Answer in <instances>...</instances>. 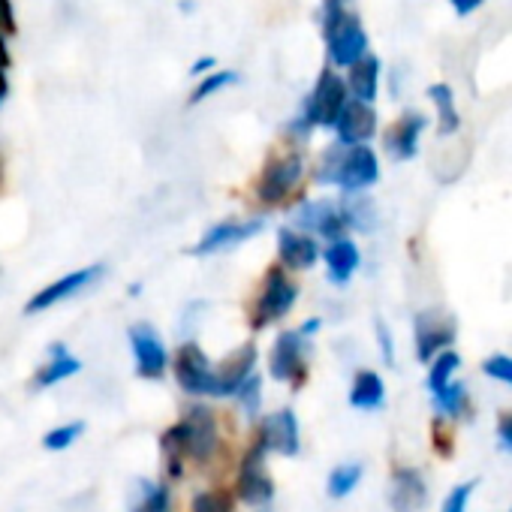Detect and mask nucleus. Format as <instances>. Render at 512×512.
<instances>
[{"instance_id":"nucleus-1","label":"nucleus","mask_w":512,"mask_h":512,"mask_svg":"<svg viewBox=\"0 0 512 512\" xmlns=\"http://www.w3.org/2000/svg\"><path fill=\"white\" fill-rule=\"evenodd\" d=\"M302 181H305L302 148L275 145V148H269L260 172L253 175L247 196L260 211L290 208L293 202H302Z\"/></svg>"},{"instance_id":"nucleus-2","label":"nucleus","mask_w":512,"mask_h":512,"mask_svg":"<svg viewBox=\"0 0 512 512\" xmlns=\"http://www.w3.org/2000/svg\"><path fill=\"white\" fill-rule=\"evenodd\" d=\"M299 302V284L290 278V272L275 260L266 266L260 284H256L247 308H244V320L253 332H263L275 323H281L293 305Z\"/></svg>"},{"instance_id":"nucleus-3","label":"nucleus","mask_w":512,"mask_h":512,"mask_svg":"<svg viewBox=\"0 0 512 512\" xmlns=\"http://www.w3.org/2000/svg\"><path fill=\"white\" fill-rule=\"evenodd\" d=\"M347 100H350V91H347L344 76H338L335 67H323L320 76H317V82H314V88H311V94L305 97L299 115H302L314 130H317V127L335 130L338 115H341V109L347 106Z\"/></svg>"},{"instance_id":"nucleus-4","label":"nucleus","mask_w":512,"mask_h":512,"mask_svg":"<svg viewBox=\"0 0 512 512\" xmlns=\"http://www.w3.org/2000/svg\"><path fill=\"white\" fill-rule=\"evenodd\" d=\"M308 338L299 329L281 332L272 344L269 353V374L278 383H293V389H299L308 380Z\"/></svg>"},{"instance_id":"nucleus-5","label":"nucleus","mask_w":512,"mask_h":512,"mask_svg":"<svg viewBox=\"0 0 512 512\" xmlns=\"http://www.w3.org/2000/svg\"><path fill=\"white\" fill-rule=\"evenodd\" d=\"M323 40H326V52H329L332 67L347 70L350 64H356L368 52V34H365V25H362L356 10L344 13L332 28H326Z\"/></svg>"},{"instance_id":"nucleus-6","label":"nucleus","mask_w":512,"mask_h":512,"mask_svg":"<svg viewBox=\"0 0 512 512\" xmlns=\"http://www.w3.org/2000/svg\"><path fill=\"white\" fill-rule=\"evenodd\" d=\"M293 226L302 232H311L323 241H335L350 232L341 205L332 199H302L293 211Z\"/></svg>"},{"instance_id":"nucleus-7","label":"nucleus","mask_w":512,"mask_h":512,"mask_svg":"<svg viewBox=\"0 0 512 512\" xmlns=\"http://www.w3.org/2000/svg\"><path fill=\"white\" fill-rule=\"evenodd\" d=\"M172 374L187 395H211L214 365L196 341H187L172 356Z\"/></svg>"},{"instance_id":"nucleus-8","label":"nucleus","mask_w":512,"mask_h":512,"mask_svg":"<svg viewBox=\"0 0 512 512\" xmlns=\"http://www.w3.org/2000/svg\"><path fill=\"white\" fill-rule=\"evenodd\" d=\"M181 431H184V446H187V458L205 464L214 458L220 440H217V416L211 407L205 404H190L184 419H181Z\"/></svg>"},{"instance_id":"nucleus-9","label":"nucleus","mask_w":512,"mask_h":512,"mask_svg":"<svg viewBox=\"0 0 512 512\" xmlns=\"http://www.w3.org/2000/svg\"><path fill=\"white\" fill-rule=\"evenodd\" d=\"M266 446L260 437H253L250 449L244 452V464H241V476H238V497L247 506H266L275 497V482L269 479L263 461H266Z\"/></svg>"},{"instance_id":"nucleus-10","label":"nucleus","mask_w":512,"mask_h":512,"mask_svg":"<svg viewBox=\"0 0 512 512\" xmlns=\"http://www.w3.org/2000/svg\"><path fill=\"white\" fill-rule=\"evenodd\" d=\"M377 178H380V160H377L374 148H368V142L344 145L335 187H341L344 193H359V190L374 187Z\"/></svg>"},{"instance_id":"nucleus-11","label":"nucleus","mask_w":512,"mask_h":512,"mask_svg":"<svg viewBox=\"0 0 512 512\" xmlns=\"http://www.w3.org/2000/svg\"><path fill=\"white\" fill-rule=\"evenodd\" d=\"M130 347H133V359H136V374L142 380H160L169 368V353L163 347L160 332L151 323H136L127 332Z\"/></svg>"},{"instance_id":"nucleus-12","label":"nucleus","mask_w":512,"mask_h":512,"mask_svg":"<svg viewBox=\"0 0 512 512\" xmlns=\"http://www.w3.org/2000/svg\"><path fill=\"white\" fill-rule=\"evenodd\" d=\"M266 229V223L260 217H247V220H220L214 226H208L202 232V238L190 247L193 256H211L220 250H232L244 241H250L253 235H260Z\"/></svg>"},{"instance_id":"nucleus-13","label":"nucleus","mask_w":512,"mask_h":512,"mask_svg":"<svg viewBox=\"0 0 512 512\" xmlns=\"http://www.w3.org/2000/svg\"><path fill=\"white\" fill-rule=\"evenodd\" d=\"M103 275H106V266H85V269H76V272H70V275H64V278H58L55 284L43 287L40 293H34V296H31V302L25 305V314H43V311H49V308H55V305L67 302L70 296H76V293L88 290V287H91V284H97Z\"/></svg>"},{"instance_id":"nucleus-14","label":"nucleus","mask_w":512,"mask_h":512,"mask_svg":"<svg viewBox=\"0 0 512 512\" xmlns=\"http://www.w3.org/2000/svg\"><path fill=\"white\" fill-rule=\"evenodd\" d=\"M413 335H416V359L425 365L440 350H449V344L455 341V320L443 311H419L413 320Z\"/></svg>"},{"instance_id":"nucleus-15","label":"nucleus","mask_w":512,"mask_h":512,"mask_svg":"<svg viewBox=\"0 0 512 512\" xmlns=\"http://www.w3.org/2000/svg\"><path fill=\"white\" fill-rule=\"evenodd\" d=\"M320 244H317V235L311 232H302L296 226H281L278 229V263L287 269V272H308L317 266L320 260Z\"/></svg>"},{"instance_id":"nucleus-16","label":"nucleus","mask_w":512,"mask_h":512,"mask_svg":"<svg viewBox=\"0 0 512 512\" xmlns=\"http://www.w3.org/2000/svg\"><path fill=\"white\" fill-rule=\"evenodd\" d=\"M256 368V344L244 341L241 347H235L226 359H220L214 365V386H211V398H229L235 395V389L253 374Z\"/></svg>"},{"instance_id":"nucleus-17","label":"nucleus","mask_w":512,"mask_h":512,"mask_svg":"<svg viewBox=\"0 0 512 512\" xmlns=\"http://www.w3.org/2000/svg\"><path fill=\"white\" fill-rule=\"evenodd\" d=\"M428 127V118L422 112H404L398 121L389 124V130L383 133V148L392 160H413L419 151V139Z\"/></svg>"},{"instance_id":"nucleus-18","label":"nucleus","mask_w":512,"mask_h":512,"mask_svg":"<svg viewBox=\"0 0 512 512\" xmlns=\"http://www.w3.org/2000/svg\"><path fill=\"white\" fill-rule=\"evenodd\" d=\"M335 133H338V142L341 145H362V142H371L374 133H377V112H374V103H362V100H347V106L341 109L338 115V124H335Z\"/></svg>"},{"instance_id":"nucleus-19","label":"nucleus","mask_w":512,"mask_h":512,"mask_svg":"<svg viewBox=\"0 0 512 512\" xmlns=\"http://www.w3.org/2000/svg\"><path fill=\"white\" fill-rule=\"evenodd\" d=\"M256 437L263 440V446L269 452H281V455H296L302 440H299V419L290 407L275 410L269 419H263V425L256 428Z\"/></svg>"},{"instance_id":"nucleus-20","label":"nucleus","mask_w":512,"mask_h":512,"mask_svg":"<svg viewBox=\"0 0 512 512\" xmlns=\"http://www.w3.org/2000/svg\"><path fill=\"white\" fill-rule=\"evenodd\" d=\"M320 256H323V263H326V275H329V281H332L335 287L350 284V278L356 275V269H359V263H362V253H359L356 241L347 238V235L329 241V247H326Z\"/></svg>"},{"instance_id":"nucleus-21","label":"nucleus","mask_w":512,"mask_h":512,"mask_svg":"<svg viewBox=\"0 0 512 512\" xmlns=\"http://www.w3.org/2000/svg\"><path fill=\"white\" fill-rule=\"evenodd\" d=\"M380 73H383V64L377 55L365 52L356 64L347 67V91L353 100H362V103H374L377 100V91H380Z\"/></svg>"},{"instance_id":"nucleus-22","label":"nucleus","mask_w":512,"mask_h":512,"mask_svg":"<svg viewBox=\"0 0 512 512\" xmlns=\"http://www.w3.org/2000/svg\"><path fill=\"white\" fill-rule=\"evenodd\" d=\"M79 371H82V362L76 356H70V350L64 344H52L49 347V362L34 374V386L37 389H49V386H55V383L79 374Z\"/></svg>"},{"instance_id":"nucleus-23","label":"nucleus","mask_w":512,"mask_h":512,"mask_svg":"<svg viewBox=\"0 0 512 512\" xmlns=\"http://www.w3.org/2000/svg\"><path fill=\"white\" fill-rule=\"evenodd\" d=\"M425 503V482L416 470H398L392 479V509L419 512Z\"/></svg>"},{"instance_id":"nucleus-24","label":"nucleus","mask_w":512,"mask_h":512,"mask_svg":"<svg viewBox=\"0 0 512 512\" xmlns=\"http://www.w3.org/2000/svg\"><path fill=\"white\" fill-rule=\"evenodd\" d=\"M338 205H341L350 229H359V232H374L377 229V205H374L371 196H365V190L344 193Z\"/></svg>"},{"instance_id":"nucleus-25","label":"nucleus","mask_w":512,"mask_h":512,"mask_svg":"<svg viewBox=\"0 0 512 512\" xmlns=\"http://www.w3.org/2000/svg\"><path fill=\"white\" fill-rule=\"evenodd\" d=\"M386 401V386L377 371H359L350 386V404L356 410H377Z\"/></svg>"},{"instance_id":"nucleus-26","label":"nucleus","mask_w":512,"mask_h":512,"mask_svg":"<svg viewBox=\"0 0 512 512\" xmlns=\"http://www.w3.org/2000/svg\"><path fill=\"white\" fill-rule=\"evenodd\" d=\"M428 100H431L434 109H437L440 133H443V136L455 133L458 124H461V115H458V109H455V94H452V88H449L446 82H437V85L428 88Z\"/></svg>"},{"instance_id":"nucleus-27","label":"nucleus","mask_w":512,"mask_h":512,"mask_svg":"<svg viewBox=\"0 0 512 512\" xmlns=\"http://www.w3.org/2000/svg\"><path fill=\"white\" fill-rule=\"evenodd\" d=\"M130 512H169V488L151 479H139Z\"/></svg>"},{"instance_id":"nucleus-28","label":"nucleus","mask_w":512,"mask_h":512,"mask_svg":"<svg viewBox=\"0 0 512 512\" xmlns=\"http://www.w3.org/2000/svg\"><path fill=\"white\" fill-rule=\"evenodd\" d=\"M238 79H241V76H238L235 70H211V73L199 76L196 88H193V91H190V97H187V106H199V103H205L208 97L220 94L223 88L238 85Z\"/></svg>"},{"instance_id":"nucleus-29","label":"nucleus","mask_w":512,"mask_h":512,"mask_svg":"<svg viewBox=\"0 0 512 512\" xmlns=\"http://www.w3.org/2000/svg\"><path fill=\"white\" fill-rule=\"evenodd\" d=\"M467 386L458 383V380H449L440 392H434V410L443 416V419H458L467 413Z\"/></svg>"},{"instance_id":"nucleus-30","label":"nucleus","mask_w":512,"mask_h":512,"mask_svg":"<svg viewBox=\"0 0 512 512\" xmlns=\"http://www.w3.org/2000/svg\"><path fill=\"white\" fill-rule=\"evenodd\" d=\"M458 365H461V356L452 353V350H440L431 359V371H428V389H431V395L440 392L452 380V374L458 371Z\"/></svg>"},{"instance_id":"nucleus-31","label":"nucleus","mask_w":512,"mask_h":512,"mask_svg":"<svg viewBox=\"0 0 512 512\" xmlns=\"http://www.w3.org/2000/svg\"><path fill=\"white\" fill-rule=\"evenodd\" d=\"M341 154H344V145H341V142H332L329 148H323V154H320L317 163H314L311 178H314L317 184H335L338 166H341Z\"/></svg>"},{"instance_id":"nucleus-32","label":"nucleus","mask_w":512,"mask_h":512,"mask_svg":"<svg viewBox=\"0 0 512 512\" xmlns=\"http://www.w3.org/2000/svg\"><path fill=\"white\" fill-rule=\"evenodd\" d=\"M359 479H362V464H341V467H335L329 473V485H326L329 497H335V500L347 497L359 485Z\"/></svg>"},{"instance_id":"nucleus-33","label":"nucleus","mask_w":512,"mask_h":512,"mask_svg":"<svg viewBox=\"0 0 512 512\" xmlns=\"http://www.w3.org/2000/svg\"><path fill=\"white\" fill-rule=\"evenodd\" d=\"M235 398H238V407L244 410L247 419H253L260 413V404H263V377L250 374L238 389H235Z\"/></svg>"},{"instance_id":"nucleus-34","label":"nucleus","mask_w":512,"mask_h":512,"mask_svg":"<svg viewBox=\"0 0 512 512\" xmlns=\"http://www.w3.org/2000/svg\"><path fill=\"white\" fill-rule=\"evenodd\" d=\"M82 431H85V422H67V425H61V428H52V431L43 437V446L52 449V452L70 449V446L82 437Z\"/></svg>"},{"instance_id":"nucleus-35","label":"nucleus","mask_w":512,"mask_h":512,"mask_svg":"<svg viewBox=\"0 0 512 512\" xmlns=\"http://www.w3.org/2000/svg\"><path fill=\"white\" fill-rule=\"evenodd\" d=\"M482 371L485 377L497 380V383H506L512 386V356H503V353H494L482 362Z\"/></svg>"},{"instance_id":"nucleus-36","label":"nucleus","mask_w":512,"mask_h":512,"mask_svg":"<svg viewBox=\"0 0 512 512\" xmlns=\"http://www.w3.org/2000/svg\"><path fill=\"white\" fill-rule=\"evenodd\" d=\"M193 512H232V503L226 500V494L202 491L193 497Z\"/></svg>"},{"instance_id":"nucleus-37","label":"nucleus","mask_w":512,"mask_h":512,"mask_svg":"<svg viewBox=\"0 0 512 512\" xmlns=\"http://www.w3.org/2000/svg\"><path fill=\"white\" fill-rule=\"evenodd\" d=\"M353 10V0H323L320 4V28H332L344 13Z\"/></svg>"},{"instance_id":"nucleus-38","label":"nucleus","mask_w":512,"mask_h":512,"mask_svg":"<svg viewBox=\"0 0 512 512\" xmlns=\"http://www.w3.org/2000/svg\"><path fill=\"white\" fill-rule=\"evenodd\" d=\"M473 488H476V482H461V485H455V488L449 491V497L443 500V509H440V512H464V509H467V500H470V494H473Z\"/></svg>"},{"instance_id":"nucleus-39","label":"nucleus","mask_w":512,"mask_h":512,"mask_svg":"<svg viewBox=\"0 0 512 512\" xmlns=\"http://www.w3.org/2000/svg\"><path fill=\"white\" fill-rule=\"evenodd\" d=\"M0 34H4V37H16L19 34V19H16L13 0H0Z\"/></svg>"},{"instance_id":"nucleus-40","label":"nucleus","mask_w":512,"mask_h":512,"mask_svg":"<svg viewBox=\"0 0 512 512\" xmlns=\"http://www.w3.org/2000/svg\"><path fill=\"white\" fill-rule=\"evenodd\" d=\"M374 332H377V344H380V353H383V362L392 365L395 362V341H392V332L383 320L374 323Z\"/></svg>"},{"instance_id":"nucleus-41","label":"nucleus","mask_w":512,"mask_h":512,"mask_svg":"<svg viewBox=\"0 0 512 512\" xmlns=\"http://www.w3.org/2000/svg\"><path fill=\"white\" fill-rule=\"evenodd\" d=\"M497 440L506 452H512V416H503L497 422Z\"/></svg>"},{"instance_id":"nucleus-42","label":"nucleus","mask_w":512,"mask_h":512,"mask_svg":"<svg viewBox=\"0 0 512 512\" xmlns=\"http://www.w3.org/2000/svg\"><path fill=\"white\" fill-rule=\"evenodd\" d=\"M449 4H452V10L464 19V16H473V13L485 4V0H449Z\"/></svg>"},{"instance_id":"nucleus-43","label":"nucleus","mask_w":512,"mask_h":512,"mask_svg":"<svg viewBox=\"0 0 512 512\" xmlns=\"http://www.w3.org/2000/svg\"><path fill=\"white\" fill-rule=\"evenodd\" d=\"M214 58H199V61H193V67H190V76L196 79V76H205V73H211L214 70Z\"/></svg>"},{"instance_id":"nucleus-44","label":"nucleus","mask_w":512,"mask_h":512,"mask_svg":"<svg viewBox=\"0 0 512 512\" xmlns=\"http://www.w3.org/2000/svg\"><path fill=\"white\" fill-rule=\"evenodd\" d=\"M0 67L10 70L13 67V55H10V46H7V37L0 34Z\"/></svg>"},{"instance_id":"nucleus-45","label":"nucleus","mask_w":512,"mask_h":512,"mask_svg":"<svg viewBox=\"0 0 512 512\" xmlns=\"http://www.w3.org/2000/svg\"><path fill=\"white\" fill-rule=\"evenodd\" d=\"M7 97H10V76H7L4 67H0V109H4Z\"/></svg>"},{"instance_id":"nucleus-46","label":"nucleus","mask_w":512,"mask_h":512,"mask_svg":"<svg viewBox=\"0 0 512 512\" xmlns=\"http://www.w3.org/2000/svg\"><path fill=\"white\" fill-rule=\"evenodd\" d=\"M320 326H323V323H320V320L314 317V320H308V323H302V329H299V332H302L305 338H311L314 332H320Z\"/></svg>"},{"instance_id":"nucleus-47","label":"nucleus","mask_w":512,"mask_h":512,"mask_svg":"<svg viewBox=\"0 0 512 512\" xmlns=\"http://www.w3.org/2000/svg\"><path fill=\"white\" fill-rule=\"evenodd\" d=\"M7 187V166H4V157H0V193Z\"/></svg>"}]
</instances>
